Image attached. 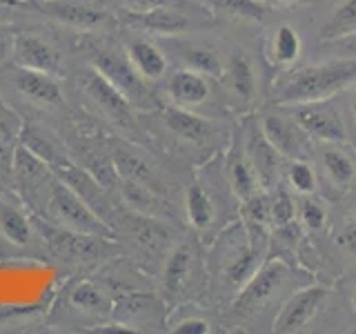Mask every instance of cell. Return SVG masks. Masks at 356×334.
<instances>
[{
	"label": "cell",
	"mask_w": 356,
	"mask_h": 334,
	"mask_svg": "<svg viewBox=\"0 0 356 334\" xmlns=\"http://www.w3.org/2000/svg\"><path fill=\"white\" fill-rule=\"evenodd\" d=\"M303 272V267H296V263H289L283 256L272 254L245 283L241 292L232 299L229 321L234 326H243V330L272 332V326L267 323V315L274 323L276 312L281 310L285 299L300 285L314 281V276Z\"/></svg>",
	"instance_id": "obj_1"
},
{
	"label": "cell",
	"mask_w": 356,
	"mask_h": 334,
	"mask_svg": "<svg viewBox=\"0 0 356 334\" xmlns=\"http://www.w3.org/2000/svg\"><path fill=\"white\" fill-rule=\"evenodd\" d=\"M270 252V232L252 230L238 218L214 237L211 248V283L225 299H234L265 263Z\"/></svg>",
	"instance_id": "obj_2"
},
{
	"label": "cell",
	"mask_w": 356,
	"mask_h": 334,
	"mask_svg": "<svg viewBox=\"0 0 356 334\" xmlns=\"http://www.w3.org/2000/svg\"><path fill=\"white\" fill-rule=\"evenodd\" d=\"M356 85V58L330 56L321 63L289 67L278 74L267 94L270 105H298L343 96Z\"/></svg>",
	"instance_id": "obj_3"
},
{
	"label": "cell",
	"mask_w": 356,
	"mask_h": 334,
	"mask_svg": "<svg viewBox=\"0 0 356 334\" xmlns=\"http://www.w3.org/2000/svg\"><path fill=\"white\" fill-rule=\"evenodd\" d=\"M207 283V267L194 245L183 243L172 250L163 267V296L170 303H183L198 296Z\"/></svg>",
	"instance_id": "obj_4"
},
{
	"label": "cell",
	"mask_w": 356,
	"mask_h": 334,
	"mask_svg": "<svg viewBox=\"0 0 356 334\" xmlns=\"http://www.w3.org/2000/svg\"><path fill=\"white\" fill-rule=\"evenodd\" d=\"M334 289L325 283H305L285 299L281 310L276 312L272 332L276 334H296L305 332L312 323H316L318 317L330 308Z\"/></svg>",
	"instance_id": "obj_5"
},
{
	"label": "cell",
	"mask_w": 356,
	"mask_h": 334,
	"mask_svg": "<svg viewBox=\"0 0 356 334\" xmlns=\"http://www.w3.org/2000/svg\"><path fill=\"white\" fill-rule=\"evenodd\" d=\"M256 122H259L263 136L272 143V148L285 161L314 159V141L307 136L305 129L298 125L287 107L270 105L256 116Z\"/></svg>",
	"instance_id": "obj_6"
},
{
	"label": "cell",
	"mask_w": 356,
	"mask_h": 334,
	"mask_svg": "<svg viewBox=\"0 0 356 334\" xmlns=\"http://www.w3.org/2000/svg\"><path fill=\"white\" fill-rule=\"evenodd\" d=\"M49 214L60 228H67L72 232H81V234L100 237V239L114 237V232H111L107 223L98 216V212L94 207H89L85 200L63 181H56L51 185Z\"/></svg>",
	"instance_id": "obj_7"
},
{
	"label": "cell",
	"mask_w": 356,
	"mask_h": 334,
	"mask_svg": "<svg viewBox=\"0 0 356 334\" xmlns=\"http://www.w3.org/2000/svg\"><path fill=\"white\" fill-rule=\"evenodd\" d=\"M339 98L341 96L314 100V103L287 105V109L314 143H350Z\"/></svg>",
	"instance_id": "obj_8"
},
{
	"label": "cell",
	"mask_w": 356,
	"mask_h": 334,
	"mask_svg": "<svg viewBox=\"0 0 356 334\" xmlns=\"http://www.w3.org/2000/svg\"><path fill=\"white\" fill-rule=\"evenodd\" d=\"M92 67L98 70L105 78H109L122 94L127 96L131 107H149L154 105L152 94L147 89V81L134 70L127 54H120L114 49H100L94 54Z\"/></svg>",
	"instance_id": "obj_9"
},
{
	"label": "cell",
	"mask_w": 356,
	"mask_h": 334,
	"mask_svg": "<svg viewBox=\"0 0 356 334\" xmlns=\"http://www.w3.org/2000/svg\"><path fill=\"white\" fill-rule=\"evenodd\" d=\"M222 89L229 100V107H236L243 111H250L259 98V72L252 61V56L248 51H234L227 56L225 70L220 76Z\"/></svg>",
	"instance_id": "obj_10"
},
{
	"label": "cell",
	"mask_w": 356,
	"mask_h": 334,
	"mask_svg": "<svg viewBox=\"0 0 356 334\" xmlns=\"http://www.w3.org/2000/svg\"><path fill=\"white\" fill-rule=\"evenodd\" d=\"M314 159L318 161V172L339 196L350 192L356 185V150L350 143H316Z\"/></svg>",
	"instance_id": "obj_11"
},
{
	"label": "cell",
	"mask_w": 356,
	"mask_h": 334,
	"mask_svg": "<svg viewBox=\"0 0 356 334\" xmlns=\"http://www.w3.org/2000/svg\"><path fill=\"white\" fill-rule=\"evenodd\" d=\"M220 183L211 189L203 178H194L185 189V216L187 223L203 237H214L220 218Z\"/></svg>",
	"instance_id": "obj_12"
},
{
	"label": "cell",
	"mask_w": 356,
	"mask_h": 334,
	"mask_svg": "<svg viewBox=\"0 0 356 334\" xmlns=\"http://www.w3.org/2000/svg\"><path fill=\"white\" fill-rule=\"evenodd\" d=\"M36 5L42 14L76 29H96L109 22L100 0H38Z\"/></svg>",
	"instance_id": "obj_13"
},
{
	"label": "cell",
	"mask_w": 356,
	"mask_h": 334,
	"mask_svg": "<svg viewBox=\"0 0 356 334\" xmlns=\"http://www.w3.org/2000/svg\"><path fill=\"white\" fill-rule=\"evenodd\" d=\"M248 125H250V129H245V134H241L245 152H248L254 170L261 178V185L265 189H270V187L281 183L278 181V176L283 174L285 159L272 148V143L263 136V132L259 127V122H256V118L248 120Z\"/></svg>",
	"instance_id": "obj_14"
},
{
	"label": "cell",
	"mask_w": 356,
	"mask_h": 334,
	"mask_svg": "<svg viewBox=\"0 0 356 334\" xmlns=\"http://www.w3.org/2000/svg\"><path fill=\"white\" fill-rule=\"evenodd\" d=\"M165 92L172 105L196 111L211 100V81L205 74L183 67L167 78Z\"/></svg>",
	"instance_id": "obj_15"
},
{
	"label": "cell",
	"mask_w": 356,
	"mask_h": 334,
	"mask_svg": "<svg viewBox=\"0 0 356 334\" xmlns=\"http://www.w3.org/2000/svg\"><path fill=\"white\" fill-rule=\"evenodd\" d=\"M229 148L232 150L227 154L222 170H225V178H227V183H229V189H232L234 198H236L238 203H241V200L254 196L256 192H261V189H265V187L261 185V178H259V174H256L248 152H245L241 134H236V136L232 138Z\"/></svg>",
	"instance_id": "obj_16"
},
{
	"label": "cell",
	"mask_w": 356,
	"mask_h": 334,
	"mask_svg": "<svg viewBox=\"0 0 356 334\" xmlns=\"http://www.w3.org/2000/svg\"><path fill=\"white\" fill-rule=\"evenodd\" d=\"M83 87H85L87 96L105 111L107 118H111L114 122H120V125H129L134 107L127 100V96L122 94L109 78H105L98 70L92 67L83 78Z\"/></svg>",
	"instance_id": "obj_17"
},
{
	"label": "cell",
	"mask_w": 356,
	"mask_h": 334,
	"mask_svg": "<svg viewBox=\"0 0 356 334\" xmlns=\"http://www.w3.org/2000/svg\"><path fill=\"white\" fill-rule=\"evenodd\" d=\"M122 20L131 27L145 29L159 36H178L192 27V18L174 5L156 7L149 11H122Z\"/></svg>",
	"instance_id": "obj_18"
},
{
	"label": "cell",
	"mask_w": 356,
	"mask_h": 334,
	"mask_svg": "<svg viewBox=\"0 0 356 334\" xmlns=\"http://www.w3.org/2000/svg\"><path fill=\"white\" fill-rule=\"evenodd\" d=\"M9 81L14 85L16 92L29 98L31 103H38V105L63 103V89H60V83L54 78V74L16 65L14 70L9 72Z\"/></svg>",
	"instance_id": "obj_19"
},
{
	"label": "cell",
	"mask_w": 356,
	"mask_h": 334,
	"mask_svg": "<svg viewBox=\"0 0 356 334\" xmlns=\"http://www.w3.org/2000/svg\"><path fill=\"white\" fill-rule=\"evenodd\" d=\"M14 63L20 67H29V70L47 72L58 76L60 72V54L56 51L51 45L33 33H18L14 38Z\"/></svg>",
	"instance_id": "obj_20"
},
{
	"label": "cell",
	"mask_w": 356,
	"mask_h": 334,
	"mask_svg": "<svg viewBox=\"0 0 356 334\" xmlns=\"http://www.w3.org/2000/svg\"><path fill=\"white\" fill-rule=\"evenodd\" d=\"M163 120L167 129H170L178 141H183L187 145H198V148H203L211 141L214 136V125L203 118L198 114V111H192V109H183V107H167L163 111Z\"/></svg>",
	"instance_id": "obj_21"
},
{
	"label": "cell",
	"mask_w": 356,
	"mask_h": 334,
	"mask_svg": "<svg viewBox=\"0 0 356 334\" xmlns=\"http://www.w3.org/2000/svg\"><path fill=\"white\" fill-rule=\"evenodd\" d=\"M303 54V38L294 25L289 22H281L276 25L267 38V47H265V58L270 61V65L281 67V70H289L294 67Z\"/></svg>",
	"instance_id": "obj_22"
},
{
	"label": "cell",
	"mask_w": 356,
	"mask_h": 334,
	"mask_svg": "<svg viewBox=\"0 0 356 334\" xmlns=\"http://www.w3.org/2000/svg\"><path fill=\"white\" fill-rule=\"evenodd\" d=\"M332 252L345 267L356 265V200L341 209L339 218H334L330 228Z\"/></svg>",
	"instance_id": "obj_23"
},
{
	"label": "cell",
	"mask_w": 356,
	"mask_h": 334,
	"mask_svg": "<svg viewBox=\"0 0 356 334\" xmlns=\"http://www.w3.org/2000/svg\"><path fill=\"white\" fill-rule=\"evenodd\" d=\"M111 156V163H114V170L120 178H125V181H136V183H143V185H154L156 181V172L152 163L145 159V156L134 150L131 145H125V143H114V148L109 152Z\"/></svg>",
	"instance_id": "obj_24"
},
{
	"label": "cell",
	"mask_w": 356,
	"mask_h": 334,
	"mask_svg": "<svg viewBox=\"0 0 356 334\" xmlns=\"http://www.w3.org/2000/svg\"><path fill=\"white\" fill-rule=\"evenodd\" d=\"M161 308H163V301L152 294H129V296L118 299L114 303V317L118 319V323H125V326L134 328V326H140V321L156 323L161 317Z\"/></svg>",
	"instance_id": "obj_25"
},
{
	"label": "cell",
	"mask_w": 356,
	"mask_h": 334,
	"mask_svg": "<svg viewBox=\"0 0 356 334\" xmlns=\"http://www.w3.org/2000/svg\"><path fill=\"white\" fill-rule=\"evenodd\" d=\"M125 54H127L129 63L134 65V70H136L145 81H161L167 72L165 51L159 47V45H154L149 40L136 38V40L127 42Z\"/></svg>",
	"instance_id": "obj_26"
},
{
	"label": "cell",
	"mask_w": 356,
	"mask_h": 334,
	"mask_svg": "<svg viewBox=\"0 0 356 334\" xmlns=\"http://www.w3.org/2000/svg\"><path fill=\"white\" fill-rule=\"evenodd\" d=\"M183 58V65L189 70H196L200 74H205L209 78H216L220 81L222 70H225V61L222 54L214 47V45L207 42H185L181 49H178Z\"/></svg>",
	"instance_id": "obj_27"
},
{
	"label": "cell",
	"mask_w": 356,
	"mask_h": 334,
	"mask_svg": "<svg viewBox=\"0 0 356 334\" xmlns=\"http://www.w3.org/2000/svg\"><path fill=\"white\" fill-rule=\"evenodd\" d=\"M356 33V0H339L316 31L318 42L337 40Z\"/></svg>",
	"instance_id": "obj_28"
},
{
	"label": "cell",
	"mask_w": 356,
	"mask_h": 334,
	"mask_svg": "<svg viewBox=\"0 0 356 334\" xmlns=\"http://www.w3.org/2000/svg\"><path fill=\"white\" fill-rule=\"evenodd\" d=\"M0 232L14 245H27L33 237V225L29 216L9 196L0 198Z\"/></svg>",
	"instance_id": "obj_29"
},
{
	"label": "cell",
	"mask_w": 356,
	"mask_h": 334,
	"mask_svg": "<svg viewBox=\"0 0 356 334\" xmlns=\"http://www.w3.org/2000/svg\"><path fill=\"white\" fill-rule=\"evenodd\" d=\"M283 181L298 196L318 194L321 176L318 170L309 163V159H292L283 167Z\"/></svg>",
	"instance_id": "obj_30"
},
{
	"label": "cell",
	"mask_w": 356,
	"mask_h": 334,
	"mask_svg": "<svg viewBox=\"0 0 356 334\" xmlns=\"http://www.w3.org/2000/svg\"><path fill=\"white\" fill-rule=\"evenodd\" d=\"M203 5L243 22H263L267 18V3L261 0H203Z\"/></svg>",
	"instance_id": "obj_31"
},
{
	"label": "cell",
	"mask_w": 356,
	"mask_h": 334,
	"mask_svg": "<svg viewBox=\"0 0 356 334\" xmlns=\"http://www.w3.org/2000/svg\"><path fill=\"white\" fill-rule=\"evenodd\" d=\"M20 143L25 145V148H29L33 154H38L40 159L47 163L51 170L56 165H60V163H65L67 159L63 156V152L56 148V143H51L44 134L40 132V127H29V125H25L20 129Z\"/></svg>",
	"instance_id": "obj_32"
},
{
	"label": "cell",
	"mask_w": 356,
	"mask_h": 334,
	"mask_svg": "<svg viewBox=\"0 0 356 334\" xmlns=\"http://www.w3.org/2000/svg\"><path fill=\"white\" fill-rule=\"evenodd\" d=\"M303 200L298 203V223L303 225V230L307 234H318L327 228L330 223V212L323 203V198H318L316 194H309V196H300Z\"/></svg>",
	"instance_id": "obj_33"
},
{
	"label": "cell",
	"mask_w": 356,
	"mask_h": 334,
	"mask_svg": "<svg viewBox=\"0 0 356 334\" xmlns=\"http://www.w3.org/2000/svg\"><path fill=\"white\" fill-rule=\"evenodd\" d=\"M14 170L25 183H40L49 176V165L22 143L14 150Z\"/></svg>",
	"instance_id": "obj_34"
},
{
	"label": "cell",
	"mask_w": 356,
	"mask_h": 334,
	"mask_svg": "<svg viewBox=\"0 0 356 334\" xmlns=\"http://www.w3.org/2000/svg\"><path fill=\"white\" fill-rule=\"evenodd\" d=\"M47 241L51 243V250H56L60 256H85L94 250V243L89 234H81V232H72L63 228L60 232L54 230Z\"/></svg>",
	"instance_id": "obj_35"
},
{
	"label": "cell",
	"mask_w": 356,
	"mask_h": 334,
	"mask_svg": "<svg viewBox=\"0 0 356 334\" xmlns=\"http://www.w3.org/2000/svg\"><path fill=\"white\" fill-rule=\"evenodd\" d=\"M298 203L292 196V189L283 183L274 185V192L270 194V225H285V223L296 221Z\"/></svg>",
	"instance_id": "obj_36"
},
{
	"label": "cell",
	"mask_w": 356,
	"mask_h": 334,
	"mask_svg": "<svg viewBox=\"0 0 356 334\" xmlns=\"http://www.w3.org/2000/svg\"><path fill=\"white\" fill-rule=\"evenodd\" d=\"M70 301L72 305L85 312H94V315H103V312H109V299L105 296V292L100 289L96 283L92 281H81L72 287L70 292Z\"/></svg>",
	"instance_id": "obj_37"
},
{
	"label": "cell",
	"mask_w": 356,
	"mask_h": 334,
	"mask_svg": "<svg viewBox=\"0 0 356 334\" xmlns=\"http://www.w3.org/2000/svg\"><path fill=\"white\" fill-rule=\"evenodd\" d=\"M122 198H125V203L140 216L152 218L156 212H159V196L154 194V189L149 185L125 181L122 183Z\"/></svg>",
	"instance_id": "obj_38"
},
{
	"label": "cell",
	"mask_w": 356,
	"mask_h": 334,
	"mask_svg": "<svg viewBox=\"0 0 356 334\" xmlns=\"http://www.w3.org/2000/svg\"><path fill=\"white\" fill-rule=\"evenodd\" d=\"M20 118L11 111L3 100H0V141L3 143H11L14 138L20 136Z\"/></svg>",
	"instance_id": "obj_39"
},
{
	"label": "cell",
	"mask_w": 356,
	"mask_h": 334,
	"mask_svg": "<svg viewBox=\"0 0 356 334\" xmlns=\"http://www.w3.org/2000/svg\"><path fill=\"white\" fill-rule=\"evenodd\" d=\"M318 49L327 56H343V58H356V33L343 36L337 40L318 42Z\"/></svg>",
	"instance_id": "obj_40"
},
{
	"label": "cell",
	"mask_w": 356,
	"mask_h": 334,
	"mask_svg": "<svg viewBox=\"0 0 356 334\" xmlns=\"http://www.w3.org/2000/svg\"><path fill=\"white\" fill-rule=\"evenodd\" d=\"M174 334H209L211 332V323L203 317H183L181 321L172 323L170 328Z\"/></svg>",
	"instance_id": "obj_41"
},
{
	"label": "cell",
	"mask_w": 356,
	"mask_h": 334,
	"mask_svg": "<svg viewBox=\"0 0 356 334\" xmlns=\"http://www.w3.org/2000/svg\"><path fill=\"white\" fill-rule=\"evenodd\" d=\"M345 94H348V98L343 103V116H345V125H348L350 145L356 150V85L350 87Z\"/></svg>",
	"instance_id": "obj_42"
},
{
	"label": "cell",
	"mask_w": 356,
	"mask_h": 334,
	"mask_svg": "<svg viewBox=\"0 0 356 334\" xmlns=\"http://www.w3.org/2000/svg\"><path fill=\"white\" fill-rule=\"evenodd\" d=\"M118 3L125 7V11H149L156 7L172 5V0H118Z\"/></svg>",
	"instance_id": "obj_43"
},
{
	"label": "cell",
	"mask_w": 356,
	"mask_h": 334,
	"mask_svg": "<svg viewBox=\"0 0 356 334\" xmlns=\"http://www.w3.org/2000/svg\"><path fill=\"white\" fill-rule=\"evenodd\" d=\"M14 33L9 29H0V63H5L14 51Z\"/></svg>",
	"instance_id": "obj_44"
},
{
	"label": "cell",
	"mask_w": 356,
	"mask_h": 334,
	"mask_svg": "<svg viewBox=\"0 0 356 334\" xmlns=\"http://www.w3.org/2000/svg\"><path fill=\"white\" fill-rule=\"evenodd\" d=\"M267 3L274 5V7H281V9H294L300 5H307L309 0H267Z\"/></svg>",
	"instance_id": "obj_45"
},
{
	"label": "cell",
	"mask_w": 356,
	"mask_h": 334,
	"mask_svg": "<svg viewBox=\"0 0 356 334\" xmlns=\"http://www.w3.org/2000/svg\"><path fill=\"white\" fill-rule=\"evenodd\" d=\"M29 0H0V9H9V7H25Z\"/></svg>",
	"instance_id": "obj_46"
},
{
	"label": "cell",
	"mask_w": 356,
	"mask_h": 334,
	"mask_svg": "<svg viewBox=\"0 0 356 334\" xmlns=\"http://www.w3.org/2000/svg\"><path fill=\"white\" fill-rule=\"evenodd\" d=\"M348 299H350V310L356 315V283L350 287V294H348Z\"/></svg>",
	"instance_id": "obj_47"
},
{
	"label": "cell",
	"mask_w": 356,
	"mask_h": 334,
	"mask_svg": "<svg viewBox=\"0 0 356 334\" xmlns=\"http://www.w3.org/2000/svg\"><path fill=\"white\" fill-rule=\"evenodd\" d=\"M261 3H267V0H261Z\"/></svg>",
	"instance_id": "obj_48"
}]
</instances>
